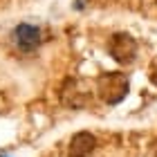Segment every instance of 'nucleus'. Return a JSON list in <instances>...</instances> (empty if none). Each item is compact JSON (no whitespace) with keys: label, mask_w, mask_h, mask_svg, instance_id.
Returning <instances> with one entry per match:
<instances>
[{"label":"nucleus","mask_w":157,"mask_h":157,"mask_svg":"<svg viewBox=\"0 0 157 157\" xmlns=\"http://www.w3.org/2000/svg\"><path fill=\"white\" fill-rule=\"evenodd\" d=\"M108 52L121 65H130L137 56V40L130 34H115L108 43Z\"/></svg>","instance_id":"2"},{"label":"nucleus","mask_w":157,"mask_h":157,"mask_svg":"<svg viewBox=\"0 0 157 157\" xmlns=\"http://www.w3.org/2000/svg\"><path fill=\"white\" fill-rule=\"evenodd\" d=\"M97 146V137L92 132H76L70 141V157H90Z\"/></svg>","instance_id":"5"},{"label":"nucleus","mask_w":157,"mask_h":157,"mask_svg":"<svg viewBox=\"0 0 157 157\" xmlns=\"http://www.w3.org/2000/svg\"><path fill=\"white\" fill-rule=\"evenodd\" d=\"M97 92H99V97H101L105 103H110V105L124 101L126 94H128V78H126V74H121V72H105V74H101L99 81H97Z\"/></svg>","instance_id":"1"},{"label":"nucleus","mask_w":157,"mask_h":157,"mask_svg":"<svg viewBox=\"0 0 157 157\" xmlns=\"http://www.w3.org/2000/svg\"><path fill=\"white\" fill-rule=\"evenodd\" d=\"M90 90L81 78H67L61 88V101L67 105V108H83V105L90 103Z\"/></svg>","instance_id":"3"},{"label":"nucleus","mask_w":157,"mask_h":157,"mask_svg":"<svg viewBox=\"0 0 157 157\" xmlns=\"http://www.w3.org/2000/svg\"><path fill=\"white\" fill-rule=\"evenodd\" d=\"M13 43H16L20 49L29 52V49L40 45V29L34 27V25L20 23L18 27H13Z\"/></svg>","instance_id":"4"}]
</instances>
